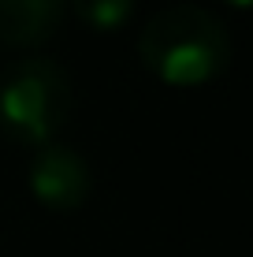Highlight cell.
Listing matches in <instances>:
<instances>
[{
	"label": "cell",
	"instance_id": "obj_6",
	"mask_svg": "<svg viewBox=\"0 0 253 257\" xmlns=\"http://www.w3.org/2000/svg\"><path fill=\"white\" fill-rule=\"evenodd\" d=\"M231 8H253V0H227Z\"/></svg>",
	"mask_w": 253,
	"mask_h": 257
},
{
	"label": "cell",
	"instance_id": "obj_1",
	"mask_svg": "<svg viewBox=\"0 0 253 257\" xmlns=\"http://www.w3.org/2000/svg\"><path fill=\"white\" fill-rule=\"evenodd\" d=\"M138 52L160 82L205 86L231 64V30L201 4H171L142 26Z\"/></svg>",
	"mask_w": 253,
	"mask_h": 257
},
{
	"label": "cell",
	"instance_id": "obj_4",
	"mask_svg": "<svg viewBox=\"0 0 253 257\" xmlns=\"http://www.w3.org/2000/svg\"><path fill=\"white\" fill-rule=\"evenodd\" d=\"M64 23V0H0V41L8 45H41Z\"/></svg>",
	"mask_w": 253,
	"mask_h": 257
},
{
	"label": "cell",
	"instance_id": "obj_2",
	"mask_svg": "<svg viewBox=\"0 0 253 257\" xmlns=\"http://www.w3.org/2000/svg\"><path fill=\"white\" fill-rule=\"evenodd\" d=\"M75 108L71 75L49 56H26L0 78V131L23 146H49Z\"/></svg>",
	"mask_w": 253,
	"mask_h": 257
},
{
	"label": "cell",
	"instance_id": "obj_3",
	"mask_svg": "<svg viewBox=\"0 0 253 257\" xmlns=\"http://www.w3.org/2000/svg\"><path fill=\"white\" fill-rule=\"evenodd\" d=\"M26 179H30L34 198L56 212H71L78 205H86V198L93 190V172L86 164V157L67 146H56V142H49L34 153Z\"/></svg>",
	"mask_w": 253,
	"mask_h": 257
},
{
	"label": "cell",
	"instance_id": "obj_5",
	"mask_svg": "<svg viewBox=\"0 0 253 257\" xmlns=\"http://www.w3.org/2000/svg\"><path fill=\"white\" fill-rule=\"evenodd\" d=\"M78 19L90 23L93 30H119L130 15H134L138 0H71Z\"/></svg>",
	"mask_w": 253,
	"mask_h": 257
}]
</instances>
